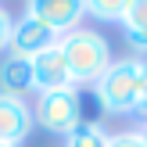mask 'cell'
<instances>
[{
	"instance_id": "ba28073f",
	"label": "cell",
	"mask_w": 147,
	"mask_h": 147,
	"mask_svg": "<svg viewBox=\"0 0 147 147\" xmlns=\"http://www.w3.org/2000/svg\"><path fill=\"white\" fill-rule=\"evenodd\" d=\"M0 93H11V97L32 93V61L29 57L7 54L0 61Z\"/></svg>"
},
{
	"instance_id": "5b68a950",
	"label": "cell",
	"mask_w": 147,
	"mask_h": 147,
	"mask_svg": "<svg viewBox=\"0 0 147 147\" xmlns=\"http://www.w3.org/2000/svg\"><path fill=\"white\" fill-rule=\"evenodd\" d=\"M32 129H36L32 104H29L25 97L0 93V144L4 147H18L22 140H29Z\"/></svg>"
},
{
	"instance_id": "4fadbf2b",
	"label": "cell",
	"mask_w": 147,
	"mask_h": 147,
	"mask_svg": "<svg viewBox=\"0 0 147 147\" xmlns=\"http://www.w3.org/2000/svg\"><path fill=\"white\" fill-rule=\"evenodd\" d=\"M11 25H14L11 11L0 4V54H4V50H7V43H11Z\"/></svg>"
},
{
	"instance_id": "8992f818",
	"label": "cell",
	"mask_w": 147,
	"mask_h": 147,
	"mask_svg": "<svg viewBox=\"0 0 147 147\" xmlns=\"http://www.w3.org/2000/svg\"><path fill=\"white\" fill-rule=\"evenodd\" d=\"M25 14L40 18L43 25H50L57 36H65V32H72V29H79L86 7H83V0H25Z\"/></svg>"
},
{
	"instance_id": "52a82bcc",
	"label": "cell",
	"mask_w": 147,
	"mask_h": 147,
	"mask_svg": "<svg viewBox=\"0 0 147 147\" xmlns=\"http://www.w3.org/2000/svg\"><path fill=\"white\" fill-rule=\"evenodd\" d=\"M32 61V90L36 93H50V90H65V86H76L72 83V72L68 65H65V54L61 47H47L43 54L29 57Z\"/></svg>"
},
{
	"instance_id": "277c9868",
	"label": "cell",
	"mask_w": 147,
	"mask_h": 147,
	"mask_svg": "<svg viewBox=\"0 0 147 147\" xmlns=\"http://www.w3.org/2000/svg\"><path fill=\"white\" fill-rule=\"evenodd\" d=\"M54 43H57L54 29L22 11L18 18H14V25H11V43H7V50L18 54V57H36V54H43L47 47H54Z\"/></svg>"
},
{
	"instance_id": "9a60e30c",
	"label": "cell",
	"mask_w": 147,
	"mask_h": 147,
	"mask_svg": "<svg viewBox=\"0 0 147 147\" xmlns=\"http://www.w3.org/2000/svg\"><path fill=\"white\" fill-rule=\"evenodd\" d=\"M140 136H144V147H147V122H144V129H140Z\"/></svg>"
},
{
	"instance_id": "2e32d148",
	"label": "cell",
	"mask_w": 147,
	"mask_h": 147,
	"mask_svg": "<svg viewBox=\"0 0 147 147\" xmlns=\"http://www.w3.org/2000/svg\"><path fill=\"white\" fill-rule=\"evenodd\" d=\"M0 147H4V144H0Z\"/></svg>"
},
{
	"instance_id": "9c48e42d",
	"label": "cell",
	"mask_w": 147,
	"mask_h": 147,
	"mask_svg": "<svg viewBox=\"0 0 147 147\" xmlns=\"http://www.w3.org/2000/svg\"><path fill=\"white\" fill-rule=\"evenodd\" d=\"M119 25L126 32V43L133 47V57H144L147 54V0H129Z\"/></svg>"
},
{
	"instance_id": "7a4b0ae2",
	"label": "cell",
	"mask_w": 147,
	"mask_h": 147,
	"mask_svg": "<svg viewBox=\"0 0 147 147\" xmlns=\"http://www.w3.org/2000/svg\"><path fill=\"white\" fill-rule=\"evenodd\" d=\"M140 68L144 57H119L93 83V97L108 115H133L136 100H140Z\"/></svg>"
},
{
	"instance_id": "8fae6325",
	"label": "cell",
	"mask_w": 147,
	"mask_h": 147,
	"mask_svg": "<svg viewBox=\"0 0 147 147\" xmlns=\"http://www.w3.org/2000/svg\"><path fill=\"white\" fill-rule=\"evenodd\" d=\"M86 14L97 22H122V14H126L129 0H83Z\"/></svg>"
},
{
	"instance_id": "7c38bea8",
	"label": "cell",
	"mask_w": 147,
	"mask_h": 147,
	"mask_svg": "<svg viewBox=\"0 0 147 147\" xmlns=\"http://www.w3.org/2000/svg\"><path fill=\"white\" fill-rule=\"evenodd\" d=\"M108 147H144V136L140 129H122V133H111Z\"/></svg>"
},
{
	"instance_id": "30bf717a",
	"label": "cell",
	"mask_w": 147,
	"mask_h": 147,
	"mask_svg": "<svg viewBox=\"0 0 147 147\" xmlns=\"http://www.w3.org/2000/svg\"><path fill=\"white\" fill-rule=\"evenodd\" d=\"M108 140H111V133H108L100 122L83 119L68 136H65V147H108Z\"/></svg>"
},
{
	"instance_id": "6da1fadb",
	"label": "cell",
	"mask_w": 147,
	"mask_h": 147,
	"mask_svg": "<svg viewBox=\"0 0 147 147\" xmlns=\"http://www.w3.org/2000/svg\"><path fill=\"white\" fill-rule=\"evenodd\" d=\"M57 47H61L65 54V65H68L72 72V83H86L93 86L100 76H104L108 68H111V47H108V40L97 32V29H72V32L57 36Z\"/></svg>"
},
{
	"instance_id": "5bb4252c",
	"label": "cell",
	"mask_w": 147,
	"mask_h": 147,
	"mask_svg": "<svg viewBox=\"0 0 147 147\" xmlns=\"http://www.w3.org/2000/svg\"><path fill=\"white\" fill-rule=\"evenodd\" d=\"M133 115H140V119H147V57H144V68H140V100H136Z\"/></svg>"
},
{
	"instance_id": "3957f363",
	"label": "cell",
	"mask_w": 147,
	"mask_h": 147,
	"mask_svg": "<svg viewBox=\"0 0 147 147\" xmlns=\"http://www.w3.org/2000/svg\"><path fill=\"white\" fill-rule=\"evenodd\" d=\"M32 119L40 129L54 136H68L72 129L83 122V97H79V86H65V90H50L40 93L32 104Z\"/></svg>"
}]
</instances>
